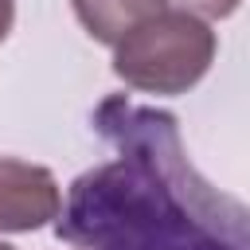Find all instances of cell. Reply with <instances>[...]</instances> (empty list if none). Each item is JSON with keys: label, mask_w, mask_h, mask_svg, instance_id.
I'll list each match as a JSON object with an SVG mask.
<instances>
[{"label": "cell", "mask_w": 250, "mask_h": 250, "mask_svg": "<svg viewBox=\"0 0 250 250\" xmlns=\"http://www.w3.org/2000/svg\"><path fill=\"white\" fill-rule=\"evenodd\" d=\"M219 35L207 20L164 8L113 47V74L145 94H188L215 62Z\"/></svg>", "instance_id": "obj_1"}, {"label": "cell", "mask_w": 250, "mask_h": 250, "mask_svg": "<svg viewBox=\"0 0 250 250\" xmlns=\"http://www.w3.org/2000/svg\"><path fill=\"white\" fill-rule=\"evenodd\" d=\"M0 250H16V246H4V242H0Z\"/></svg>", "instance_id": "obj_6"}, {"label": "cell", "mask_w": 250, "mask_h": 250, "mask_svg": "<svg viewBox=\"0 0 250 250\" xmlns=\"http://www.w3.org/2000/svg\"><path fill=\"white\" fill-rule=\"evenodd\" d=\"M238 4H242V0H168V8L191 12V16L207 20V23H211V20H227V16H234Z\"/></svg>", "instance_id": "obj_4"}, {"label": "cell", "mask_w": 250, "mask_h": 250, "mask_svg": "<svg viewBox=\"0 0 250 250\" xmlns=\"http://www.w3.org/2000/svg\"><path fill=\"white\" fill-rule=\"evenodd\" d=\"M62 191L51 168L0 156V230L4 234H27L59 219Z\"/></svg>", "instance_id": "obj_2"}, {"label": "cell", "mask_w": 250, "mask_h": 250, "mask_svg": "<svg viewBox=\"0 0 250 250\" xmlns=\"http://www.w3.org/2000/svg\"><path fill=\"white\" fill-rule=\"evenodd\" d=\"M12 23H16V0H0V43L8 39Z\"/></svg>", "instance_id": "obj_5"}, {"label": "cell", "mask_w": 250, "mask_h": 250, "mask_svg": "<svg viewBox=\"0 0 250 250\" xmlns=\"http://www.w3.org/2000/svg\"><path fill=\"white\" fill-rule=\"evenodd\" d=\"M70 4L86 35L105 47H117L133 27L168 8V0H70Z\"/></svg>", "instance_id": "obj_3"}]
</instances>
